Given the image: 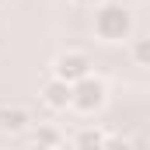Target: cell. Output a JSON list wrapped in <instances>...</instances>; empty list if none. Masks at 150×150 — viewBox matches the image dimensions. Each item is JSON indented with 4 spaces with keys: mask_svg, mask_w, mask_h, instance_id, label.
<instances>
[{
    "mask_svg": "<svg viewBox=\"0 0 150 150\" xmlns=\"http://www.w3.org/2000/svg\"><path fill=\"white\" fill-rule=\"evenodd\" d=\"M94 35L101 42H122V38H129L133 35V14H129V7L112 4V0L98 4L94 7Z\"/></svg>",
    "mask_w": 150,
    "mask_h": 150,
    "instance_id": "1",
    "label": "cell"
},
{
    "mask_svg": "<svg viewBox=\"0 0 150 150\" xmlns=\"http://www.w3.org/2000/svg\"><path fill=\"white\" fill-rule=\"evenodd\" d=\"M105 98H108L105 80L94 77V74H87V77H80L74 84V105H70V108H77V112H84V115H94L105 105Z\"/></svg>",
    "mask_w": 150,
    "mask_h": 150,
    "instance_id": "2",
    "label": "cell"
},
{
    "mask_svg": "<svg viewBox=\"0 0 150 150\" xmlns=\"http://www.w3.org/2000/svg\"><path fill=\"white\" fill-rule=\"evenodd\" d=\"M42 101H45L52 112H67V108L74 105V84L52 74L45 80V87H42Z\"/></svg>",
    "mask_w": 150,
    "mask_h": 150,
    "instance_id": "3",
    "label": "cell"
},
{
    "mask_svg": "<svg viewBox=\"0 0 150 150\" xmlns=\"http://www.w3.org/2000/svg\"><path fill=\"white\" fill-rule=\"evenodd\" d=\"M52 74L63 77V80H70V84H77L80 77L91 74V59H87L84 52H59L56 63H52Z\"/></svg>",
    "mask_w": 150,
    "mask_h": 150,
    "instance_id": "4",
    "label": "cell"
},
{
    "mask_svg": "<svg viewBox=\"0 0 150 150\" xmlns=\"http://www.w3.org/2000/svg\"><path fill=\"white\" fill-rule=\"evenodd\" d=\"M0 129L4 133H25L32 129V112L21 105H4L0 108Z\"/></svg>",
    "mask_w": 150,
    "mask_h": 150,
    "instance_id": "5",
    "label": "cell"
},
{
    "mask_svg": "<svg viewBox=\"0 0 150 150\" xmlns=\"http://www.w3.org/2000/svg\"><path fill=\"white\" fill-rule=\"evenodd\" d=\"M32 143H35V147H63L67 136H63L56 126H35V129H32Z\"/></svg>",
    "mask_w": 150,
    "mask_h": 150,
    "instance_id": "6",
    "label": "cell"
},
{
    "mask_svg": "<svg viewBox=\"0 0 150 150\" xmlns=\"http://www.w3.org/2000/svg\"><path fill=\"white\" fill-rule=\"evenodd\" d=\"M74 143L77 147H108L112 136H105L101 129H80V133L74 136Z\"/></svg>",
    "mask_w": 150,
    "mask_h": 150,
    "instance_id": "7",
    "label": "cell"
},
{
    "mask_svg": "<svg viewBox=\"0 0 150 150\" xmlns=\"http://www.w3.org/2000/svg\"><path fill=\"white\" fill-rule=\"evenodd\" d=\"M133 63L136 67H150V35L133 42Z\"/></svg>",
    "mask_w": 150,
    "mask_h": 150,
    "instance_id": "8",
    "label": "cell"
},
{
    "mask_svg": "<svg viewBox=\"0 0 150 150\" xmlns=\"http://www.w3.org/2000/svg\"><path fill=\"white\" fill-rule=\"evenodd\" d=\"M77 7H98V4H105V0H74Z\"/></svg>",
    "mask_w": 150,
    "mask_h": 150,
    "instance_id": "9",
    "label": "cell"
}]
</instances>
